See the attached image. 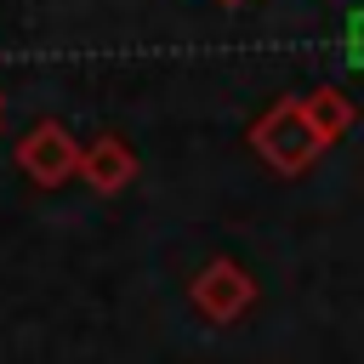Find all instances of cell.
Returning a JSON list of instances; mask_svg holds the SVG:
<instances>
[{"instance_id": "3", "label": "cell", "mask_w": 364, "mask_h": 364, "mask_svg": "<svg viewBox=\"0 0 364 364\" xmlns=\"http://www.w3.org/2000/svg\"><path fill=\"white\" fill-rule=\"evenodd\" d=\"M23 165H28V176H40V182L51 188V182H63V176L74 171V148H68V136H63L57 125H40V131L23 142Z\"/></svg>"}, {"instance_id": "1", "label": "cell", "mask_w": 364, "mask_h": 364, "mask_svg": "<svg viewBox=\"0 0 364 364\" xmlns=\"http://www.w3.org/2000/svg\"><path fill=\"white\" fill-rule=\"evenodd\" d=\"M256 148H262L279 171H301V165L324 148V136H318V125L307 119V108H279L273 119L256 125Z\"/></svg>"}, {"instance_id": "6", "label": "cell", "mask_w": 364, "mask_h": 364, "mask_svg": "<svg viewBox=\"0 0 364 364\" xmlns=\"http://www.w3.org/2000/svg\"><path fill=\"white\" fill-rule=\"evenodd\" d=\"M347 63H353V68H364V11H353V17H347Z\"/></svg>"}, {"instance_id": "4", "label": "cell", "mask_w": 364, "mask_h": 364, "mask_svg": "<svg viewBox=\"0 0 364 364\" xmlns=\"http://www.w3.org/2000/svg\"><path fill=\"white\" fill-rule=\"evenodd\" d=\"M85 176H91V188H102V193H114L125 176H131V154L108 136V142H97L91 148V159H85Z\"/></svg>"}, {"instance_id": "5", "label": "cell", "mask_w": 364, "mask_h": 364, "mask_svg": "<svg viewBox=\"0 0 364 364\" xmlns=\"http://www.w3.org/2000/svg\"><path fill=\"white\" fill-rule=\"evenodd\" d=\"M307 119H313V125H318V136L330 142V136H336V131L347 125V108L336 102V91H318V102L307 108Z\"/></svg>"}, {"instance_id": "2", "label": "cell", "mask_w": 364, "mask_h": 364, "mask_svg": "<svg viewBox=\"0 0 364 364\" xmlns=\"http://www.w3.org/2000/svg\"><path fill=\"white\" fill-rule=\"evenodd\" d=\"M193 301H199L210 318H222V324H228V318L250 301V279H245L233 262H210V267L193 279Z\"/></svg>"}]
</instances>
